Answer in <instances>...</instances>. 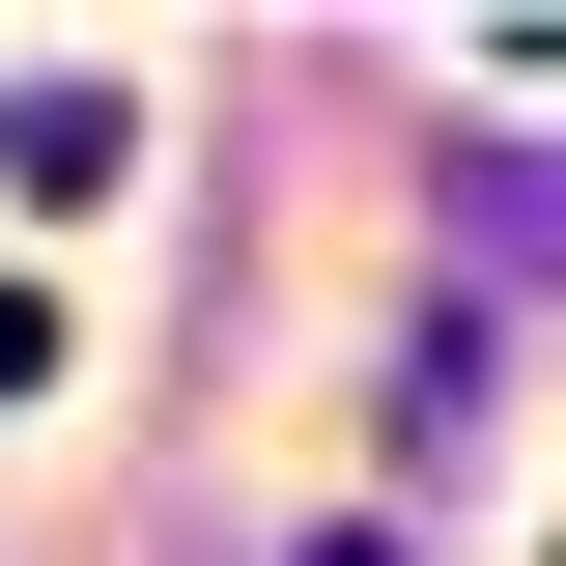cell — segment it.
Wrapping results in <instances>:
<instances>
[{
  "instance_id": "obj_1",
  "label": "cell",
  "mask_w": 566,
  "mask_h": 566,
  "mask_svg": "<svg viewBox=\"0 0 566 566\" xmlns=\"http://www.w3.org/2000/svg\"><path fill=\"white\" fill-rule=\"evenodd\" d=\"M312 566H397V538H312Z\"/></svg>"
}]
</instances>
